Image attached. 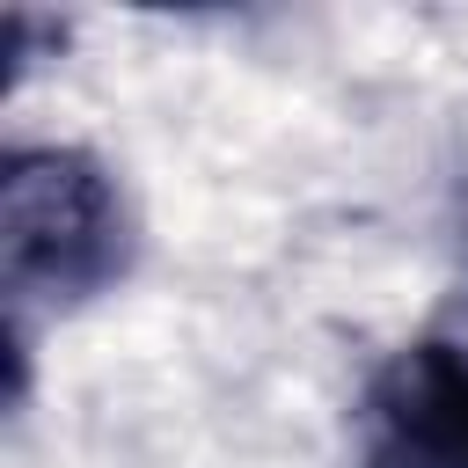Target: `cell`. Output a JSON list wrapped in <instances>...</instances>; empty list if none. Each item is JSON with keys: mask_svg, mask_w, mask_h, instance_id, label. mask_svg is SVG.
Instances as JSON below:
<instances>
[{"mask_svg": "<svg viewBox=\"0 0 468 468\" xmlns=\"http://www.w3.org/2000/svg\"><path fill=\"white\" fill-rule=\"evenodd\" d=\"M132 219L117 183L73 146H22L0 176V263L15 300H88L124 278Z\"/></svg>", "mask_w": 468, "mask_h": 468, "instance_id": "obj_1", "label": "cell"}, {"mask_svg": "<svg viewBox=\"0 0 468 468\" xmlns=\"http://www.w3.org/2000/svg\"><path fill=\"white\" fill-rule=\"evenodd\" d=\"M366 468H468V351L446 336L402 344L358 417Z\"/></svg>", "mask_w": 468, "mask_h": 468, "instance_id": "obj_2", "label": "cell"}]
</instances>
